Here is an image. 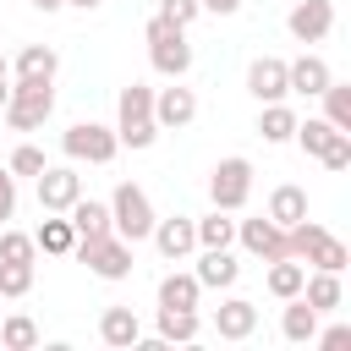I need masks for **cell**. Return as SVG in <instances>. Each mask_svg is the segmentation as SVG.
Listing matches in <instances>:
<instances>
[{
	"instance_id": "obj_1",
	"label": "cell",
	"mask_w": 351,
	"mask_h": 351,
	"mask_svg": "<svg viewBox=\"0 0 351 351\" xmlns=\"http://www.w3.org/2000/svg\"><path fill=\"white\" fill-rule=\"evenodd\" d=\"M159 121H154V88L148 82H126L115 99V143L121 148H154Z\"/></svg>"
},
{
	"instance_id": "obj_2",
	"label": "cell",
	"mask_w": 351,
	"mask_h": 351,
	"mask_svg": "<svg viewBox=\"0 0 351 351\" xmlns=\"http://www.w3.org/2000/svg\"><path fill=\"white\" fill-rule=\"evenodd\" d=\"M49 115H55V82H44V77H11V99H5L0 121L11 132H38Z\"/></svg>"
},
{
	"instance_id": "obj_3",
	"label": "cell",
	"mask_w": 351,
	"mask_h": 351,
	"mask_svg": "<svg viewBox=\"0 0 351 351\" xmlns=\"http://www.w3.org/2000/svg\"><path fill=\"white\" fill-rule=\"evenodd\" d=\"M285 252H291L296 263H313V269H329V274H340V269L351 263L346 241H340V236H329L318 219H296V225L285 230Z\"/></svg>"
},
{
	"instance_id": "obj_4",
	"label": "cell",
	"mask_w": 351,
	"mask_h": 351,
	"mask_svg": "<svg viewBox=\"0 0 351 351\" xmlns=\"http://www.w3.org/2000/svg\"><path fill=\"white\" fill-rule=\"evenodd\" d=\"M143 38H148V60H154V71L159 77H186L192 71V44H186V27H176V22H165L159 11L148 16V27H143Z\"/></svg>"
},
{
	"instance_id": "obj_5",
	"label": "cell",
	"mask_w": 351,
	"mask_h": 351,
	"mask_svg": "<svg viewBox=\"0 0 351 351\" xmlns=\"http://www.w3.org/2000/svg\"><path fill=\"white\" fill-rule=\"evenodd\" d=\"M154 203H148V192L137 186V181H121L115 192H110V230L121 236V241H148V230H154Z\"/></svg>"
},
{
	"instance_id": "obj_6",
	"label": "cell",
	"mask_w": 351,
	"mask_h": 351,
	"mask_svg": "<svg viewBox=\"0 0 351 351\" xmlns=\"http://www.w3.org/2000/svg\"><path fill=\"white\" fill-rule=\"evenodd\" d=\"M247 197H252V159H241V154L219 159V165L208 170V203L225 208V214H241Z\"/></svg>"
},
{
	"instance_id": "obj_7",
	"label": "cell",
	"mask_w": 351,
	"mask_h": 351,
	"mask_svg": "<svg viewBox=\"0 0 351 351\" xmlns=\"http://www.w3.org/2000/svg\"><path fill=\"white\" fill-rule=\"evenodd\" d=\"M71 258H82L88 274H99V280H110V285L132 274V241H121L115 230H110V236H93V241H77Z\"/></svg>"
},
{
	"instance_id": "obj_8",
	"label": "cell",
	"mask_w": 351,
	"mask_h": 351,
	"mask_svg": "<svg viewBox=\"0 0 351 351\" xmlns=\"http://www.w3.org/2000/svg\"><path fill=\"white\" fill-rule=\"evenodd\" d=\"M60 148H66V159L71 165H110L115 154H121V143H115V126H99V121H77V126H66V137H60Z\"/></svg>"
},
{
	"instance_id": "obj_9",
	"label": "cell",
	"mask_w": 351,
	"mask_h": 351,
	"mask_svg": "<svg viewBox=\"0 0 351 351\" xmlns=\"http://www.w3.org/2000/svg\"><path fill=\"white\" fill-rule=\"evenodd\" d=\"M33 181H38V208H44V214H66V208L82 197V176H77L71 165H44Z\"/></svg>"
},
{
	"instance_id": "obj_10",
	"label": "cell",
	"mask_w": 351,
	"mask_h": 351,
	"mask_svg": "<svg viewBox=\"0 0 351 351\" xmlns=\"http://www.w3.org/2000/svg\"><path fill=\"white\" fill-rule=\"evenodd\" d=\"M285 33L296 44H324L335 33V0H296L285 16Z\"/></svg>"
},
{
	"instance_id": "obj_11",
	"label": "cell",
	"mask_w": 351,
	"mask_h": 351,
	"mask_svg": "<svg viewBox=\"0 0 351 351\" xmlns=\"http://www.w3.org/2000/svg\"><path fill=\"white\" fill-rule=\"evenodd\" d=\"M148 241L159 247V258H165V263H181V258H192V252H197V225H192V214H170V219H154Z\"/></svg>"
},
{
	"instance_id": "obj_12",
	"label": "cell",
	"mask_w": 351,
	"mask_h": 351,
	"mask_svg": "<svg viewBox=\"0 0 351 351\" xmlns=\"http://www.w3.org/2000/svg\"><path fill=\"white\" fill-rule=\"evenodd\" d=\"M236 241H241L247 258H263V263L291 258V252H285V230H280L269 214H258V219H236Z\"/></svg>"
},
{
	"instance_id": "obj_13",
	"label": "cell",
	"mask_w": 351,
	"mask_h": 351,
	"mask_svg": "<svg viewBox=\"0 0 351 351\" xmlns=\"http://www.w3.org/2000/svg\"><path fill=\"white\" fill-rule=\"evenodd\" d=\"M154 121H159V132L192 126L197 121V93L181 88V77H176V88H154Z\"/></svg>"
},
{
	"instance_id": "obj_14",
	"label": "cell",
	"mask_w": 351,
	"mask_h": 351,
	"mask_svg": "<svg viewBox=\"0 0 351 351\" xmlns=\"http://www.w3.org/2000/svg\"><path fill=\"white\" fill-rule=\"evenodd\" d=\"M247 93H252L258 104H274V99H285V93H291L285 60H280V55H258V60L247 66Z\"/></svg>"
},
{
	"instance_id": "obj_15",
	"label": "cell",
	"mask_w": 351,
	"mask_h": 351,
	"mask_svg": "<svg viewBox=\"0 0 351 351\" xmlns=\"http://www.w3.org/2000/svg\"><path fill=\"white\" fill-rule=\"evenodd\" d=\"M197 285L203 291H230L236 280H241V263H236V252L230 247H203V258H197Z\"/></svg>"
},
{
	"instance_id": "obj_16",
	"label": "cell",
	"mask_w": 351,
	"mask_h": 351,
	"mask_svg": "<svg viewBox=\"0 0 351 351\" xmlns=\"http://www.w3.org/2000/svg\"><path fill=\"white\" fill-rule=\"evenodd\" d=\"M252 329H258V302L225 296V302L214 307V335H219V340H247Z\"/></svg>"
},
{
	"instance_id": "obj_17",
	"label": "cell",
	"mask_w": 351,
	"mask_h": 351,
	"mask_svg": "<svg viewBox=\"0 0 351 351\" xmlns=\"http://www.w3.org/2000/svg\"><path fill=\"white\" fill-rule=\"evenodd\" d=\"M99 340L115 346V351L143 346V324H137V313H132V307H104V313H99Z\"/></svg>"
},
{
	"instance_id": "obj_18",
	"label": "cell",
	"mask_w": 351,
	"mask_h": 351,
	"mask_svg": "<svg viewBox=\"0 0 351 351\" xmlns=\"http://www.w3.org/2000/svg\"><path fill=\"white\" fill-rule=\"evenodd\" d=\"M285 77H291V93H307V99H318L324 88H329V60L324 55H296V60H285Z\"/></svg>"
},
{
	"instance_id": "obj_19",
	"label": "cell",
	"mask_w": 351,
	"mask_h": 351,
	"mask_svg": "<svg viewBox=\"0 0 351 351\" xmlns=\"http://www.w3.org/2000/svg\"><path fill=\"white\" fill-rule=\"evenodd\" d=\"M66 219H71V230H77V241H93V236H110V203H99V197H77V203L66 208Z\"/></svg>"
},
{
	"instance_id": "obj_20",
	"label": "cell",
	"mask_w": 351,
	"mask_h": 351,
	"mask_svg": "<svg viewBox=\"0 0 351 351\" xmlns=\"http://www.w3.org/2000/svg\"><path fill=\"white\" fill-rule=\"evenodd\" d=\"M280 335H285L291 346H313V335H318V313L302 302V291H296V296H285V313H280Z\"/></svg>"
},
{
	"instance_id": "obj_21",
	"label": "cell",
	"mask_w": 351,
	"mask_h": 351,
	"mask_svg": "<svg viewBox=\"0 0 351 351\" xmlns=\"http://www.w3.org/2000/svg\"><path fill=\"white\" fill-rule=\"evenodd\" d=\"M197 335H203L197 307H159V340L165 346H192Z\"/></svg>"
},
{
	"instance_id": "obj_22",
	"label": "cell",
	"mask_w": 351,
	"mask_h": 351,
	"mask_svg": "<svg viewBox=\"0 0 351 351\" xmlns=\"http://www.w3.org/2000/svg\"><path fill=\"white\" fill-rule=\"evenodd\" d=\"M263 214H269L280 230H291L296 219H307V192H302L296 181H285V186H274V192H269V208H263Z\"/></svg>"
},
{
	"instance_id": "obj_23",
	"label": "cell",
	"mask_w": 351,
	"mask_h": 351,
	"mask_svg": "<svg viewBox=\"0 0 351 351\" xmlns=\"http://www.w3.org/2000/svg\"><path fill=\"white\" fill-rule=\"evenodd\" d=\"M340 296H346V291H340V274H329V269H313V274L302 280V302H307L318 318H324V313H335V307H340Z\"/></svg>"
},
{
	"instance_id": "obj_24",
	"label": "cell",
	"mask_w": 351,
	"mask_h": 351,
	"mask_svg": "<svg viewBox=\"0 0 351 351\" xmlns=\"http://www.w3.org/2000/svg\"><path fill=\"white\" fill-rule=\"evenodd\" d=\"M55 71H60V55L49 44H22L16 60H11V77H44V82H55Z\"/></svg>"
},
{
	"instance_id": "obj_25",
	"label": "cell",
	"mask_w": 351,
	"mask_h": 351,
	"mask_svg": "<svg viewBox=\"0 0 351 351\" xmlns=\"http://www.w3.org/2000/svg\"><path fill=\"white\" fill-rule=\"evenodd\" d=\"M33 247H38V252H49V258H71V247H77L71 219H66V214H49V219L33 230Z\"/></svg>"
},
{
	"instance_id": "obj_26",
	"label": "cell",
	"mask_w": 351,
	"mask_h": 351,
	"mask_svg": "<svg viewBox=\"0 0 351 351\" xmlns=\"http://www.w3.org/2000/svg\"><path fill=\"white\" fill-rule=\"evenodd\" d=\"M291 132H296V110L285 99H274V104L258 110V137L263 143H291Z\"/></svg>"
},
{
	"instance_id": "obj_27",
	"label": "cell",
	"mask_w": 351,
	"mask_h": 351,
	"mask_svg": "<svg viewBox=\"0 0 351 351\" xmlns=\"http://www.w3.org/2000/svg\"><path fill=\"white\" fill-rule=\"evenodd\" d=\"M302 280H307V263H296V258H274L269 263V274H263V285H269V296H296L302 291Z\"/></svg>"
},
{
	"instance_id": "obj_28",
	"label": "cell",
	"mask_w": 351,
	"mask_h": 351,
	"mask_svg": "<svg viewBox=\"0 0 351 351\" xmlns=\"http://www.w3.org/2000/svg\"><path fill=\"white\" fill-rule=\"evenodd\" d=\"M203 302V285H197V274H165L159 280V307H197Z\"/></svg>"
},
{
	"instance_id": "obj_29",
	"label": "cell",
	"mask_w": 351,
	"mask_h": 351,
	"mask_svg": "<svg viewBox=\"0 0 351 351\" xmlns=\"http://www.w3.org/2000/svg\"><path fill=\"white\" fill-rule=\"evenodd\" d=\"M318 99H324V121H329L335 132H351V82H335V77H329V88H324Z\"/></svg>"
},
{
	"instance_id": "obj_30",
	"label": "cell",
	"mask_w": 351,
	"mask_h": 351,
	"mask_svg": "<svg viewBox=\"0 0 351 351\" xmlns=\"http://www.w3.org/2000/svg\"><path fill=\"white\" fill-rule=\"evenodd\" d=\"M329 137H335V126H329L324 115H307V121H296V132H291V143H296L302 154H313V159L324 154V143H329Z\"/></svg>"
},
{
	"instance_id": "obj_31",
	"label": "cell",
	"mask_w": 351,
	"mask_h": 351,
	"mask_svg": "<svg viewBox=\"0 0 351 351\" xmlns=\"http://www.w3.org/2000/svg\"><path fill=\"white\" fill-rule=\"evenodd\" d=\"M192 225H197V247H230L236 241V219H225V208H214V214H203Z\"/></svg>"
},
{
	"instance_id": "obj_32",
	"label": "cell",
	"mask_w": 351,
	"mask_h": 351,
	"mask_svg": "<svg viewBox=\"0 0 351 351\" xmlns=\"http://www.w3.org/2000/svg\"><path fill=\"white\" fill-rule=\"evenodd\" d=\"M0 346H5V351H33V346H38V324H33L27 313H11V318L0 324Z\"/></svg>"
},
{
	"instance_id": "obj_33",
	"label": "cell",
	"mask_w": 351,
	"mask_h": 351,
	"mask_svg": "<svg viewBox=\"0 0 351 351\" xmlns=\"http://www.w3.org/2000/svg\"><path fill=\"white\" fill-rule=\"evenodd\" d=\"M33 291V263H0V302H16Z\"/></svg>"
},
{
	"instance_id": "obj_34",
	"label": "cell",
	"mask_w": 351,
	"mask_h": 351,
	"mask_svg": "<svg viewBox=\"0 0 351 351\" xmlns=\"http://www.w3.org/2000/svg\"><path fill=\"white\" fill-rule=\"evenodd\" d=\"M33 258H38V247L27 230H0V263H33Z\"/></svg>"
},
{
	"instance_id": "obj_35",
	"label": "cell",
	"mask_w": 351,
	"mask_h": 351,
	"mask_svg": "<svg viewBox=\"0 0 351 351\" xmlns=\"http://www.w3.org/2000/svg\"><path fill=\"white\" fill-rule=\"evenodd\" d=\"M318 159H324V170H335V176H340V170H351V132H335V137L324 143V154H318Z\"/></svg>"
},
{
	"instance_id": "obj_36",
	"label": "cell",
	"mask_w": 351,
	"mask_h": 351,
	"mask_svg": "<svg viewBox=\"0 0 351 351\" xmlns=\"http://www.w3.org/2000/svg\"><path fill=\"white\" fill-rule=\"evenodd\" d=\"M5 170H11V176H38V170H44V148L16 143V148H11V159H5Z\"/></svg>"
},
{
	"instance_id": "obj_37",
	"label": "cell",
	"mask_w": 351,
	"mask_h": 351,
	"mask_svg": "<svg viewBox=\"0 0 351 351\" xmlns=\"http://www.w3.org/2000/svg\"><path fill=\"white\" fill-rule=\"evenodd\" d=\"M197 11H203L197 0H159V16H165V22H176V27H192V22H197Z\"/></svg>"
},
{
	"instance_id": "obj_38",
	"label": "cell",
	"mask_w": 351,
	"mask_h": 351,
	"mask_svg": "<svg viewBox=\"0 0 351 351\" xmlns=\"http://www.w3.org/2000/svg\"><path fill=\"white\" fill-rule=\"evenodd\" d=\"M313 346H324V351L351 346V324H329V329H318V335H313Z\"/></svg>"
},
{
	"instance_id": "obj_39",
	"label": "cell",
	"mask_w": 351,
	"mask_h": 351,
	"mask_svg": "<svg viewBox=\"0 0 351 351\" xmlns=\"http://www.w3.org/2000/svg\"><path fill=\"white\" fill-rule=\"evenodd\" d=\"M11 214H16V176L0 165V225H5Z\"/></svg>"
},
{
	"instance_id": "obj_40",
	"label": "cell",
	"mask_w": 351,
	"mask_h": 351,
	"mask_svg": "<svg viewBox=\"0 0 351 351\" xmlns=\"http://www.w3.org/2000/svg\"><path fill=\"white\" fill-rule=\"evenodd\" d=\"M203 11H214V16H236L241 11V0H197Z\"/></svg>"
},
{
	"instance_id": "obj_41",
	"label": "cell",
	"mask_w": 351,
	"mask_h": 351,
	"mask_svg": "<svg viewBox=\"0 0 351 351\" xmlns=\"http://www.w3.org/2000/svg\"><path fill=\"white\" fill-rule=\"evenodd\" d=\"M27 5H33V11H44V16H49V11H60V5H66V0H27Z\"/></svg>"
},
{
	"instance_id": "obj_42",
	"label": "cell",
	"mask_w": 351,
	"mask_h": 351,
	"mask_svg": "<svg viewBox=\"0 0 351 351\" xmlns=\"http://www.w3.org/2000/svg\"><path fill=\"white\" fill-rule=\"evenodd\" d=\"M5 99H11V77H0V110H5Z\"/></svg>"
},
{
	"instance_id": "obj_43",
	"label": "cell",
	"mask_w": 351,
	"mask_h": 351,
	"mask_svg": "<svg viewBox=\"0 0 351 351\" xmlns=\"http://www.w3.org/2000/svg\"><path fill=\"white\" fill-rule=\"evenodd\" d=\"M66 5H77V11H93V5H104V0H66Z\"/></svg>"
},
{
	"instance_id": "obj_44",
	"label": "cell",
	"mask_w": 351,
	"mask_h": 351,
	"mask_svg": "<svg viewBox=\"0 0 351 351\" xmlns=\"http://www.w3.org/2000/svg\"><path fill=\"white\" fill-rule=\"evenodd\" d=\"M0 77H11V60H5V55H0Z\"/></svg>"
}]
</instances>
